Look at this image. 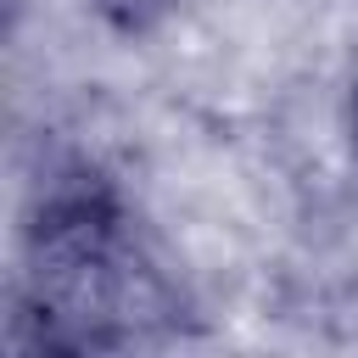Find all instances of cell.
Instances as JSON below:
<instances>
[{
    "label": "cell",
    "instance_id": "1",
    "mask_svg": "<svg viewBox=\"0 0 358 358\" xmlns=\"http://www.w3.org/2000/svg\"><path fill=\"white\" fill-rule=\"evenodd\" d=\"M28 280L45 319L73 341H112L157 302V280L140 263L123 213L95 190H67L39 213Z\"/></svg>",
    "mask_w": 358,
    "mask_h": 358
},
{
    "label": "cell",
    "instance_id": "2",
    "mask_svg": "<svg viewBox=\"0 0 358 358\" xmlns=\"http://www.w3.org/2000/svg\"><path fill=\"white\" fill-rule=\"evenodd\" d=\"M352 140H358V101H352Z\"/></svg>",
    "mask_w": 358,
    "mask_h": 358
}]
</instances>
